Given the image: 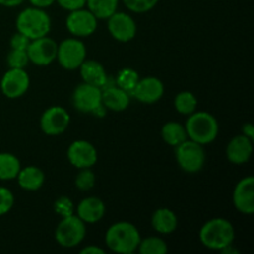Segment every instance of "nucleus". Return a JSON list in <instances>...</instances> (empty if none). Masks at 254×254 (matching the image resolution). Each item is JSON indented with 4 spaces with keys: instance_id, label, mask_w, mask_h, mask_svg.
I'll use <instances>...</instances> for the list:
<instances>
[{
    "instance_id": "f257e3e1",
    "label": "nucleus",
    "mask_w": 254,
    "mask_h": 254,
    "mask_svg": "<svg viewBox=\"0 0 254 254\" xmlns=\"http://www.w3.org/2000/svg\"><path fill=\"white\" fill-rule=\"evenodd\" d=\"M140 233L135 225L127 221L116 222L107 230L106 245L112 252L119 254H131L138 250L140 243Z\"/></svg>"
},
{
    "instance_id": "f03ea898",
    "label": "nucleus",
    "mask_w": 254,
    "mask_h": 254,
    "mask_svg": "<svg viewBox=\"0 0 254 254\" xmlns=\"http://www.w3.org/2000/svg\"><path fill=\"white\" fill-rule=\"evenodd\" d=\"M198 238L203 247L212 251H222L227 246L233 245L236 231L230 221L216 217L203 223Z\"/></svg>"
},
{
    "instance_id": "7ed1b4c3",
    "label": "nucleus",
    "mask_w": 254,
    "mask_h": 254,
    "mask_svg": "<svg viewBox=\"0 0 254 254\" xmlns=\"http://www.w3.org/2000/svg\"><path fill=\"white\" fill-rule=\"evenodd\" d=\"M185 129L189 139L201 145H207L216 140L220 126L215 116L208 112H193L188 116Z\"/></svg>"
},
{
    "instance_id": "20e7f679",
    "label": "nucleus",
    "mask_w": 254,
    "mask_h": 254,
    "mask_svg": "<svg viewBox=\"0 0 254 254\" xmlns=\"http://www.w3.org/2000/svg\"><path fill=\"white\" fill-rule=\"evenodd\" d=\"M16 30L30 40L47 36L51 31V19L45 9L30 6L20 11L16 17Z\"/></svg>"
},
{
    "instance_id": "39448f33",
    "label": "nucleus",
    "mask_w": 254,
    "mask_h": 254,
    "mask_svg": "<svg viewBox=\"0 0 254 254\" xmlns=\"http://www.w3.org/2000/svg\"><path fill=\"white\" fill-rule=\"evenodd\" d=\"M175 159L181 170L189 174H196L205 166V148L191 139H186L185 141L175 146Z\"/></svg>"
},
{
    "instance_id": "423d86ee",
    "label": "nucleus",
    "mask_w": 254,
    "mask_h": 254,
    "mask_svg": "<svg viewBox=\"0 0 254 254\" xmlns=\"http://www.w3.org/2000/svg\"><path fill=\"white\" fill-rule=\"evenodd\" d=\"M86 233V223L73 213L67 217H62L55 231V240L61 247L74 248L83 242Z\"/></svg>"
},
{
    "instance_id": "0eeeda50",
    "label": "nucleus",
    "mask_w": 254,
    "mask_h": 254,
    "mask_svg": "<svg viewBox=\"0 0 254 254\" xmlns=\"http://www.w3.org/2000/svg\"><path fill=\"white\" fill-rule=\"evenodd\" d=\"M87 56V49L78 37H69L57 45V56L60 66L67 71L78 69Z\"/></svg>"
},
{
    "instance_id": "6e6552de",
    "label": "nucleus",
    "mask_w": 254,
    "mask_h": 254,
    "mask_svg": "<svg viewBox=\"0 0 254 254\" xmlns=\"http://www.w3.org/2000/svg\"><path fill=\"white\" fill-rule=\"evenodd\" d=\"M98 26V19L88 9H77L69 11L66 17V27L74 37H88L94 34Z\"/></svg>"
},
{
    "instance_id": "1a4fd4ad",
    "label": "nucleus",
    "mask_w": 254,
    "mask_h": 254,
    "mask_svg": "<svg viewBox=\"0 0 254 254\" xmlns=\"http://www.w3.org/2000/svg\"><path fill=\"white\" fill-rule=\"evenodd\" d=\"M71 117L61 106H52L42 113L40 118V128L46 135H61L68 128Z\"/></svg>"
},
{
    "instance_id": "9d476101",
    "label": "nucleus",
    "mask_w": 254,
    "mask_h": 254,
    "mask_svg": "<svg viewBox=\"0 0 254 254\" xmlns=\"http://www.w3.org/2000/svg\"><path fill=\"white\" fill-rule=\"evenodd\" d=\"M57 42L49 36L31 40L26 49L29 61L36 66H49L56 60Z\"/></svg>"
},
{
    "instance_id": "9b49d317",
    "label": "nucleus",
    "mask_w": 254,
    "mask_h": 254,
    "mask_svg": "<svg viewBox=\"0 0 254 254\" xmlns=\"http://www.w3.org/2000/svg\"><path fill=\"white\" fill-rule=\"evenodd\" d=\"M72 103L81 113H93L102 104V88L83 82L74 88Z\"/></svg>"
},
{
    "instance_id": "f8f14e48",
    "label": "nucleus",
    "mask_w": 254,
    "mask_h": 254,
    "mask_svg": "<svg viewBox=\"0 0 254 254\" xmlns=\"http://www.w3.org/2000/svg\"><path fill=\"white\" fill-rule=\"evenodd\" d=\"M30 87V77L25 68H9L2 76L0 88L6 98L16 99L24 96Z\"/></svg>"
},
{
    "instance_id": "ddd939ff",
    "label": "nucleus",
    "mask_w": 254,
    "mask_h": 254,
    "mask_svg": "<svg viewBox=\"0 0 254 254\" xmlns=\"http://www.w3.org/2000/svg\"><path fill=\"white\" fill-rule=\"evenodd\" d=\"M69 164L77 169L93 168L98 160L96 146L87 140H74L67 149Z\"/></svg>"
},
{
    "instance_id": "4468645a",
    "label": "nucleus",
    "mask_w": 254,
    "mask_h": 254,
    "mask_svg": "<svg viewBox=\"0 0 254 254\" xmlns=\"http://www.w3.org/2000/svg\"><path fill=\"white\" fill-rule=\"evenodd\" d=\"M108 31L114 40L119 42H129L136 35V22L127 12L116 11L108 17Z\"/></svg>"
},
{
    "instance_id": "2eb2a0df",
    "label": "nucleus",
    "mask_w": 254,
    "mask_h": 254,
    "mask_svg": "<svg viewBox=\"0 0 254 254\" xmlns=\"http://www.w3.org/2000/svg\"><path fill=\"white\" fill-rule=\"evenodd\" d=\"M165 92V86L161 79L154 76L140 78L131 91L130 96H133L136 101L145 104H153L160 101Z\"/></svg>"
},
{
    "instance_id": "dca6fc26",
    "label": "nucleus",
    "mask_w": 254,
    "mask_h": 254,
    "mask_svg": "<svg viewBox=\"0 0 254 254\" xmlns=\"http://www.w3.org/2000/svg\"><path fill=\"white\" fill-rule=\"evenodd\" d=\"M233 206L243 215H252L254 212V178L246 176L236 185L232 195Z\"/></svg>"
},
{
    "instance_id": "f3484780",
    "label": "nucleus",
    "mask_w": 254,
    "mask_h": 254,
    "mask_svg": "<svg viewBox=\"0 0 254 254\" xmlns=\"http://www.w3.org/2000/svg\"><path fill=\"white\" fill-rule=\"evenodd\" d=\"M253 153V140L243 134L236 135L228 141L226 148V155L230 163L235 165H242L250 161Z\"/></svg>"
},
{
    "instance_id": "a211bd4d",
    "label": "nucleus",
    "mask_w": 254,
    "mask_h": 254,
    "mask_svg": "<svg viewBox=\"0 0 254 254\" xmlns=\"http://www.w3.org/2000/svg\"><path fill=\"white\" fill-rule=\"evenodd\" d=\"M76 213L84 223H97L106 215V205L99 197H86L77 205Z\"/></svg>"
},
{
    "instance_id": "6ab92c4d",
    "label": "nucleus",
    "mask_w": 254,
    "mask_h": 254,
    "mask_svg": "<svg viewBox=\"0 0 254 254\" xmlns=\"http://www.w3.org/2000/svg\"><path fill=\"white\" fill-rule=\"evenodd\" d=\"M102 104L106 109L113 112H123L130 104V94L118 86H108L102 88Z\"/></svg>"
},
{
    "instance_id": "aec40b11",
    "label": "nucleus",
    "mask_w": 254,
    "mask_h": 254,
    "mask_svg": "<svg viewBox=\"0 0 254 254\" xmlns=\"http://www.w3.org/2000/svg\"><path fill=\"white\" fill-rule=\"evenodd\" d=\"M78 69L79 73H81L82 81L84 83L93 84V86L99 87V88H103V87L107 86L108 76H107L104 67L98 61L86 59Z\"/></svg>"
},
{
    "instance_id": "412c9836",
    "label": "nucleus",
    "mask_w": 254,
    "mask_h": 254,
    "mask_svg": "<svg viewBox=\"0 0 254 254\" xmlns=\"http://www.w3.org/2000/svg\"><path fill=\"white\" fill-rule=\"evenodd\" d=\"M178 223V216L170 208H158L151 216V227L160 235L175 232Z\"/></svg>"
},
{
    "instance_id": "4be33fe9",
    "label": "nucleus",
    "mask_w": 254,
    "mask_h": 254,
    "mask_svg": "<svg viewBox=\"0 0 254 254\" xmlns=\"http://www.w3.org/2000/svg\"><path fill=\"white\" fill-rule=\"evenodd\" d=\"M17 184L21 189L26 191H37L44 186L45 184V174L37 166H26L24 169H20L19 174L16 176Z\"/></svg>"
},
{
    "instance_id": "5701e85b",
    "label": "nucleus",
    "mask_w": 254,
    "mask_h": 254,
    "mask_svg": "<svg viewBox=\"0 0 254 254\" xmlns=\"http://www.w3.org/2000/svg\"><path fill=\"white\" fill-rule=\"evenodd\" d=\"M161 138L168 145L173 146V148L189 139L185 126L179 122H168L164 124L161 128Z\"/></svg>"
},
{
    "instance_id": "b1692460",
    "label": "nucleus",
    "mask_w": 254,
    "mask_h": 254,
    "mask_svg": "<svg viewBox=\"0 0 254 254\" xmlns=\"http://www.w3.org/2000/svg\"><path fill=\"white\" fill-rule=\"evenodd\" d=\"M21 169L20 160L11 153H0V180L10 181L16 179Z\"/></svg>"
},
{
    "instance_id": "393cba45",
    "label": "nucleus",
    "mask_w": 254,
    "mask_h": 254,
    "mask_svg": "<svg viewBox=\"0 0 254 254\" xmlns=\"http://www.w3.org/2000/svg\"><path fill=\"white\" fill-rule=\"evenodd\" d=\"M119 0H87L86 6L98 20H107L117 11Z\"/></svg>"
},
{
    "instance_id": "a878e982",
    "label": "nucleus",
    "mask_w": 254,
    "mask_h": 254,
    "mask_svg": "<svg viewBox=\"0 0 254 254\" xmlns=\"http://www.w3.org/2000/svg\"><path fill=\"white\" fill-rule=\"evenodd\" d=\"M174 107L176 112L183 116H190L197 108V98L190 91H183L178 93L174 99Z\"/></svg>"
},
{
    "instance_id": "bb28decb",
    "label": "nucleus",
    "mask_w": 254,
    "mask_h": 254,
    "mask_svg": "<svg viewBox=\"0 0 254 254\" xmlns=\"http://www.w3.org/2000/svg\"><path fill=\"white\" fill-rule=\"evenodd\" d=\"M140 254H166L169 248L165 241L160 237H146L145 240H140L138 246Z\"/></svg>"
},
{
    "instance_id": "cd10ccee",
    "label": "nucleus",
    "mask_w": 254,
    "mask_h": 254,
    "mask_svg": "<svg viewBox=\"0 0 254 254\" xmlns=\"http://www.w3.org/2000/svg\"><path fill=\"white\" fill-rule=\"evenodd\" d=\"M139 79H140V77H139V73L135 69L130 68V67H126V68L121 69L117 74L116 86H118L119 88L124 89V91L130 94Z\"/></svg>"
},
{
    "instance_id": "c85d7f7f",
    "label": "nucleus",
    "mask_w": 254,
    "mask_h": 254,
    "mask_svg": "<svg viewBox=\"0 0 254 254\" xmlns=\"http://www.w3.org/2000/svg\"><path fill=\"white\" fill-rule=\"evenodd\" d=\"M74 185L81 191L92 190L96 185V175L92 171V168L79 169V173L74 179Z\"/></svg>"
},
{
    "instance_id": "c756f323",
    "label": "nucleus",
    "mask_w": 254,
    "mask_h": 254,
    "mask_svg": "<svg viewBox=\"0 0 254 254\" xmlns=\"http://www.w3.org/2000/svg\"><path fill=\"white\" fill-rule=\"evenodd\" d=\"M6 62L10 68H25L30 61L26 51L11 49L6 56Z\"/></svg>"
},
{
    "instance_id": "7c9ffc66",
    "label": "nucleus",
    "mask_w": 254,
    "mask_h": 254,
    "mask_svg": "<svg viewBox=\"0 0 254 254\" xmlns=\"http://www.w3.org/2000/svg\"><path fill=\"white\" fill-rule=\"evenodd\" d=\"M127 9L135 14H144L153 10L159 2V0H123Z\"/></svg>"
},
{
    "instance_id": "2f4dec72",
    "label": "nucleus",
    "mask_w": 254,
    "mask_h": 254,
    "mask_svg": "<svg viewBox=\"0 0 254 254\" xmlns=\"http://www.w3.org/2000/svg\"><path fill=\"white\" fill-rule=\"evenodd\" d=\"M54 210L61 217H67V216H71L74 213V205L71 198L67 197V196H61L55 201Z\"/></svg>"
},
{
    "instance_id": "473e14b6",
    "label": "nucleus",
    "mask_w": 254,
    "mask_h": 254,
    "mask_svg": "<svg viewBox=\"0 0 254 254\" xmlns=\"http://www.w3.org/2000/svg\"><path fill=\"white\" fill-rule=\"evenodd\" d=\"M15 203V197L9 189L0 186V216L10 212Z\"/></svg>"
},
{
    "instance_id": "72a5a7b5",
    "label": "nucleus",
    "mask_w": 254,
    "mask_h": 254,
    "mask_svg": "<svg viewBox=\"0 0 254 254\" xmlns=\"http://www.w3.org/2000/svg\"><path fill=\"white\" fill-rule=\"evenodd\" d=\"M30 42H31V40H30L29 37L17 31L16 34L12 35L11 39H10V47L14 50H24V51H26Z\"/></svg>"
},
{
    "instance_id": "f704fd0d",
    "label": "nucleus",
    "mask_w": 254,
    "mask_h": 254,
    "mask_svg": "<svg viewBox=\"0 0 254 254\" xmlns=\"http://www.w3.org/2000/svg\"><path fill=\"white\" fill-rule=\"evenodd\" d=\"M87 0H56L57 4L67 11H73V10L82 9L86 6Z\"/></svg>"
},
{
    "instance_id": "c9c22d12",
    "label": "nucleus",
    "mask_w": 254,
    "mask_h": 254,
    "mask_svg": "<svg viewBox=\"0 0 254 254\" xmlns=\"http://www.w3.org/2000/svg\"><path fill=\"white\" fill-rule=\"evenodd\" d=\"M29 1L32 6L40 7V9H47L54 2H56V0H29Z\"/></svg>"
},
{
    "instance_id": "e433bc0d",
    "label": "nucleus",
    "mask_w": 254,
    "mask_h": 254,
    "mask_svg": "<svg viewBox=\"0 0 254 254\" xmlns=\"http://www.w3.org/2000/svg\"><path fill=\"white\" fill-rule=\"evenodd\" d=\"M82 254H104L103 248L98 247V246H87V247L82 248L81 250Z\"/></svg>"
},
{
    "instance_id": "4c0bfd02",
    "label": "nucleus",
    "mask_w": 254,
    "mask_h": 254,
    "mask_svg": "<svg viewBox=\"0 0 254 254\" xmlns=\"http://www.w3.org/2000/svg\"><path fill=\"white\" fill-rule=\"evenodd\" d=\"M242 134L243 135H246L247 138L252 139V140H254V127L252 123H245L242 126Z\"/></svg>"
},
{
    "instance_id": "58836bf2",
    "label": "nucleus",
    "mask_w": 254,
    "mask_h": 254,
    "mask_svg": "<svg viewBox=\"0 0 254 254\" xmlns=\"http://www.w3.org/2000/svg\"><path fill=\"white\" fill-rule=\"evenodd\" d=\"M24 1L25 0H0V5L6 7H15L21 5Z\"/></svg>"
},
{
    "instance_id": "ea45409f",
    "label": "nucleus",
    "mask_w": 254,
    "mask_h": 254,
    "mask_svg": "<svg viewBox=\"0 0 254 254\" xmlns=\"http://www.w3.org/2000/svg\"><path fill=\"white\" fill-rule=\"evenodd\" d=\"M220 252L223 254H238V250H236V248L233 247V245H230L227 246V247L223 248L222 251H220Z\"/></svg>"
}]
</instances>
